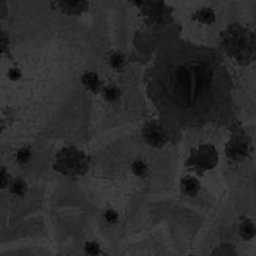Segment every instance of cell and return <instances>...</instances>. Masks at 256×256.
Masks as SVG:
<instances>
[{
    "instance_id": "6da1fadb",
    "label": "cell",
    "mask_w": 256,
    "mask_h": 256,
    "mask_svg": "<svg viewBox=\"0 0 256 256\" xmlns=\"http://www.w3.org/2000/svg\"><path fill=\"white\" fill-rule=\"evenodd\" d=\"M148 90L158 108L186 128L224 116L230 97L228 76L217 54L188 44L158 56Z\"/></svg>"
},
{
    "instance_id": "7a4b0ae2",
    "label": "cell",
    "mask_w": 256,
    "mask_h": 256,
    "mask_svg": "<svg viewBox=\"0 0 256 256\" xmlns=\"http://www.w3.org/2000/svg\"><path fill=\"white\" fill-rule=\"evenodd\" d=\"M221 42L224 50L240 63H248L256 56V36L240 25L228 26L222 32Z\"/></svg>"
},
{
    "instance_id": "3957f363",
    "label": "cell",
    "mask_w": 256,
    "mask_h": 256,
    "mask_svg": "<svg viewBox=\"0 0 256 256\" xmlns=\"http://www.w3.org/2000/svg\"><path fill=\"white\" fill-rule=\"evenodd\" d=\"M53 168L63 176H84L90 168V158L76 146H64L56 154Z\"/></svg>"
},
{
    "instance_id": "277c9868",
    "label": "cell",
    "mask_w": 256,
    "mask_h": 256,
    "mask_svg": "<svg viewBox=\"0 0 256 256\" xmlns=\"http://www.w3.org/2000/svg\"><path fill=\"white\" fill-rule=\"evenodd\" d=\"M218 162L217 148L211 144H202L194 148L188 158V167L196 173H205L212 170Z\"/></svg>"
},
{
    "instance_id": "5b68a950",
    "label": "cell",
    "mask_w": 256,
    "mask_h": 256,
    "mask_svg": "<svg viewBox=\"0 0 256 256\" xmlns=\"http://www.w3.org/2000/svg\"><path fill=\"white\" fill-rule=\"evenodd\" d=\"M142 138L144 140L154 148H162L166 146L168 136L164 130V128L158 122H150L142 129Z\"/></svg>"
},
{
    "instance_id": "8992f818",
    "label": "cell",
    "mask_w": 256,
    "mask_h": 256,
    "mask_svg": "<svg viewBox=\"0 0 256 256\" xmlns=\"http://www.w3.org/2000/svg\"><path fill=\"white\" fill-rule=\"evenodd\" d=\"M249 151H250V146L244 136H233L227 142V146H226L227 157L236 162L246 160L249 156Z\"/></svg>"
},
{
    "instance_id": "52a82bcc",
    "label": "cell",
    "mask_w": 256,
    "mask_h": 256,
    "mask_svg": "<svg viewBox=\"0 0 256 256\" xmlns=\"http://www.w3.org/2000/svg\"><path fill=\"white\" fill-rule=\"evenodd\" d=\"M54 4L59 6L62 12L69 15H78L88 8V2L85 0H62V2H56Z\"/></svg>"
},
{
    "instance_id": "ba28073f",
    "label": "cell",
    "mask_w": 256,
    "mask_h": 256,
    "mask_svg": "<svg viewBox=\"0 0 256 256\" xmlns=\"http://www.w3.org/2000/svg\"><path fill=\"white\" fill-rule=\"evenodd\" d=\"M80 80H82V85H84L88 91H91V92H101L102 88L106 86V85L102 84L101 78L98 76V74L94 72V70L85 72V74L82 75Z\"/></svg>"
},
{
    "instance_id": "9c48e42d",
    "label": "cell",
    "mask_w": 256,
    "mask_h": 256,
    "mask_svg": "<svg viewBox=\"0 0 256 256\" xmlns=\"http://www.w3.org/2000/svg\"><path fill=\"white\" fill-rule=\"evenodd\" d=\"M180 190L186 196H196L200 192V182L194 176H184L180 182Z\"/></svg>"
},
{
    "instance_id": "30bf717a",
    "label": "cell",
    "mask_w": 256,
    "mask_h": 256,
    "mask_svg": "<svg viewBox=\"0 0 256 256\" xmlns=\"http://www.w3.org/2000/svg\"><path fill=\"white\" fill-rule=\"evenodd\" d=\"M107 63L108 66L116 70V72H122L124 70V68L128 66V58L124 53L118 52V50H113L107 54Z\"/></svg>"
},
{
    "instance_id": "8fae6325",
    "label": "cell",
    "mask_w": 256,
    "mask_h": 256,
    "mask_svg": "<svg viewBox=\"0 0 256 256\" xmlns=\"http://www.w3.org/2000/svg\"><path fill=\"white\" fill-rule=\"evenodd\" d=\"M237 232H238V236L242 237L243 240H252V238L256 236V226L254 224L252 220L243 218V220L238 222Z\"/></svg>"
},
{
    "instance_id": "7c38bea8",
    "label": "cell",
    "mask_w": 256,
    "mask_h": 256,
    "mask_svg": "<svg viewBox=\"0 0 256 256\" xmlns=\"http://www.w3.org/2000/svg\"><path fill=\"white\" fill-rule=\"evenodd\" d=\"M216 12L211 9V8H200L199 10H196L194 14V20H198L199 24H204V25H211L216 22Z\"/></svg>"
},
{
    "instance_id": "4fadbf2b",
    "label": "cell",
    "mask_w": 256,
    "mask_h": 256,
    "mask_svg": "<svg viewBox=\"0 0 256 256\" xmlns=\"http://www.w3.org/2000/svg\"><path fill=\"white\" fill-rule=\"evenodd\" d=\"M9 192L14 195V196H18L22 198L26 195V192H28V184H26V182L24 180V178H16L12 180V183H10V186H9Z\"/></svg>"
},
{
    "instance_id": "5bb4252c",
    "label": "cell",
    "mask_w": 256,
    "mask_h": 256,
    "mask_svg": "<svg viewBox=\"0 0 256 256\" xmlns=\"http://www.w3.org/2000/svg\"><path fill=\"white\" fill-rule=\"evenodd\" d=\"M130 170L135 176L138 178H145L150 173V164L144 158H136L130 164Z\"/></svg>"
},
{
    "instance_id": "9a60e30c",
    "label": "cell",
    "mask_w": 256,
    "mask_h": 256,
    "mask_svg": "<svg viewBox=\"0 0 256 256\" xmlns=\"http://www.w3.org/2000/svg\"><path fill=\"white\" fill-rule=\"evenodd\" d=\"M101 96H102V98L106 100L107 102H116V101H118L120 97H122V91H120L118 86L112 84V85H106V86L102 88Z\"/></svg>"
},
{
    "instance_id": "2e32d148",
    "label": "cell",
    "mask_w": 256,
    "mask_h": 256,
    "mask_svg": "<svg viewBox=\"0 0 256 256\" xmlns=\"http://www.w3.org/2000/svg\"><path fill=\"white\" fill-rule=\"evenodd\" d=\"M15 158H16V162L20 164V166L30 164L31 160H32V148H31L30 145L20 146V150L16 151V154H15Z\"/></svg>"
},
{
    "instance_id": "e0dca14e",
    "label": "cell",
    "mask_w": 256,
    "mask_h": 256,
    "mask_svg": "<svg viewBox=\"0 0 256 256\" xmlns=\"http://www.w3.org/2000/svg\"><path fill=\"white\" fill-rule=\"evenodd\" d=\"M101 252H102V249L97 242H86L84 244V254L86 256H100Z\"/></svg>"
},
{
    "instance_id": "ac0fdd59",
    "label": "cell",
    "mask_w": 256,
    "mask_h": 256,
    "mask_svg": "<svg viewBox=\"0 0 256 256\" xmlns=\"http://www.w3.org/2000/svg\"><path fill=\"white\" fill-rule=\"evenodd\" d=\"M102 218H104V221H106V224H108V226H114V224H118V212L114 210V208H107L104 212H102Z\"/></svg>"
},
{
    "instance_id": "d6986e66",
    "label": "cell",
    "mask_w": 256,
    "mask_h": 256,
    "mask_svg": "<svg viewBox=\"0 0 256 256\" xmlns=\"http://www.w3.org/2000/svg\"><path fill=\"white\" fill-rule=\"evenodd\" d=\"M12 180H14V178H10V174H9L8 168H6L4 166H2V182H0V188H2V189L9 188V186H10V183H12Z\"/></svg>"
},
{
    "instance_id": "ffe728a7",
    "label": "cell",
    "mask_w": 256,
    "mask_h": 256,
    "mask_svg": "<svg viewBox=\"0 0 256 256\" xmlns=\"http://www.w3.org/2000/svg\"><path fill=\"white\" fill-rule=\"evenodd\" d=\"M8 78L10 79V80H20V79L22 78V70H20V68H16V66L9 68V70H8Z\"/></svg>"
},
{
    "instance_id": "44dd1931",
    "label": "cell",
    "mask_w": 256,
    "mask_h": 256,
    "mask_svg": "<svg viewBox=\"0 0 256 256\" xmlns=\"http://www.w3.org/2000/svg\"><path fill=\"white\" fill-rule=\"evenodd\" d=\"M0 40H2V41H0V42H2V46H0V47H2V53H3V52H4V48H6V46H8V37H6V32H4V31H2V34H0Z\"/></svg>"
}]
</instances>
